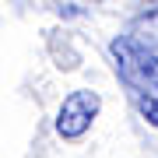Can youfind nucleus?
I'll return each instance as SVG.
<instances>
[{"mask_svg": "<svg viewBox=\"0 0 158 158\" xmlns=\"http://www.w3.org/2000/svg\"><path fill=\"white\" fill-rule=\"evenodd\" d=\"M137 106H141V116H144L148 123H151V127L158 130V102H155V98H141Z\"/></svg>", "mask_w": 158, "mask_h": 158, "instance_id": "3", "label": "nucleus"}, {"mask_svg": "<svg viewBox=\"0 0 158 158\" xmlns=\"http://www.w3.org/2000/svg\"><path fill=\"white\" fill-rule=\"evenodd\" d=\"M98 109H102L98 91H91V88H77V91H70V95L60 102V113H56V134L63 137V141H77V137H85L88 127L95 123Z\"/></svg>", "mask_w": 158, "mask_h": 158, "instance_id": "2", "label": "nucleus"}, {"mask_svg": "<svg viewBox=\"0 0 158 158\" xmlns=\"http://www.w3.org/2000/svg\"><path fill=\"white\" fill-rule=\"evenodd\" d=\"M109 49H113L119 77H123L141 98H155L158 102V53H151L144 42H137L134 35H116Z\"/></svg>", "mask_w": 158, "mask_h": 158, "instance_id": "1", "label": "nucleus"}]
</instances>
